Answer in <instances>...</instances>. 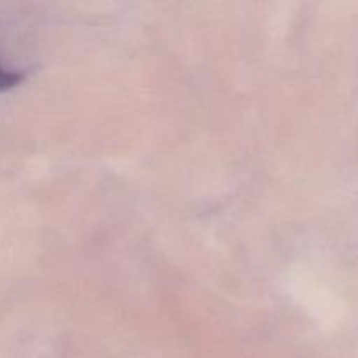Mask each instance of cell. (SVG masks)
<instances>
[{
    "label": "cell",
    "mask_w": 358,
    "mask_h": 358,
    "mask_svg": "<svg viewBox=\"0 0 358 358\" xmlns=\"http://www.w3.org/2000/svg\"><path fill=\"white\" fill-rule=\"evenodd\" d=\"M21 79H23V73L16 72V70H9L0 65V90L16 86Z\"/></svg>",
    "instance_id": "cell-1"
}]
</instances>
